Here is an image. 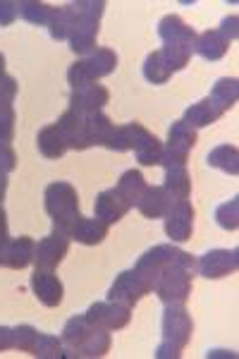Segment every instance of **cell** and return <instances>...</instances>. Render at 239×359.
I'll return each mask as SVG.
<instances>
[{"instance_id": "74e56055", "label": "cell", "mask_w": 239, "mask_h": 359, "mask_svg": "<svg viewBox=\"0 0 239 359\" xmlns=\"http://www.w3.org/2000/svg\"><path fill=\"white\" fill-rule=\"evenodd\" d=\"M186 161H189V154H182V151H175V149L163 147L158 165H163V168H177V165H186Z\"/></svg>"}, {"instance_id": "603a6c76", "label": "cell", "mask_w": 239, "mask_h": 359, "mask_svg": "<svg viewBox=\"0 0 239 359\" xmlns=\"http://www.w3.org/2000/svg\"><path fill=\"white\" fill-rule=\"evenodd\" d=\"M149 184H146V180H144V175L139 170H127V172H122L120 180H118V194L125 199V204L134 208L139 204V199H142V194H144V189H146Z\"/></svg>"}, {"instance_id": "5bb4252c", "label": "cell", "mask_w": 239, "mask_h": 359, "mask_svg": "<svg viewBox=\"0 0 239 359\" xmlns=\"http://www.w3.org/2000/svg\"><path fill=\"white\" fill-rule=\"evenodd\" d=\"M158 36L163 46H179V48H189L194 50L196 36L199 34L194 32L179 15H165L158 22Z\"/></svg>"}, {"instance_id": "cb8c5ba5", "label": "cell", "mask_w": 239, "mask_h": 359, "mask_svg": "<svg viewBox=\"0 0 239 359\" xmlns=\"http://www.w3.org/2000/svg\"><path fill=\"white\" fill-rule=\"evenodd\" d=\"M163 189H165V192L170 194L175 201L189 199L191 177H189V172H186V165L165 168V182H163Z\"/></svg>"}, {"instance_id": "4316f807", "label": "cell", "mask_w": 239, "mask_h": 359, "mask_svg": "<svg viewBox=\"0 0 239 359\" xmlns=\"http://www.w3.org/2000/svg\"><path fill=\"white\" fill-rule=\"evenodd\" d=\"M206 163L211 168H218V170L227 172V175H237L239 172V151L232 144H220L215 147L211 154H208Z\"/></svg>"}, {"instance_id": "4fadbf2b", "label": "cell", "mask_w": 239, "mask_h": 359, "mask_svg": "<svg viewBox=\"0 0 239 359\" xmlns=\"http://www.w3.org/2000/svg\"><path fill=\"white\" fill-rule=\"evenodd\" d=\"M110 101V91L103 84H84L72 89L69 94V111L79 113V115H89L103 111V106Z\"/></svg>"}, {"instance_id": "83f0119b", "label": "cell", "mask_w": 239, "mask_h": 359, "mask_svg": "<svg viewBox=\"0 0 239 359\" xmlns=\"http://www.w3.org/2000/svg\"><path fill=\"white\" fill-rule=\"evenodd\" d=\"M199 137H196V130L189 127L184 120H177L172 123L170 132H168V149H175V151H182V154H189L191 149L196 147Z\"/></svg>"}, {"instance_id": "9c48e42d", "label": "cell", "mask_w": 239, "mask_h": 359, "mask_svg": "<svg viewBox=\"0 0 239 359\" xmlns=\"http://www.w3.org/2000/svg\"><path fill=\"white\" fill-rule=\"evenodd\" d=\"M239 269V249H211L196 262V271L208 278V280H218V278L232 276Z\"/></svg>"}, {"instance_id": "6da1fadb", "label": "cell", "mask_w": 239, "mask_h": 359, "mask_svg": "<svg viewBox=\"0 0 239 359\" xmlns=\"http://www.w3.org/2000/svg\"><path fill=\"white\" fill-rule=\"evenodd\" d=\"M62 345H65V357H106L113 347L110 331L93 326V323L81 316H72L62 328Z\"/></svg>"}, {"instance_id": "9a60e30c", "label": "cell", "mask_w": 239, "mask_h": 359, "mask_svg": "<svg viewBox=\"0 0 239 359\" xmlns=\"http://www.w3.org/2000/svg\"><path fill=\"white\" fill-rule=\"evenodd\" d=\"M32 290L36 294V299L43 306H60L62 297H65V287L62 280L57 278L53 271H41L36 269V273L32 276Z\"/></svg>"}, {"instance_id": "ab89813d", "label": "cell", "mask_w": 239, "mask_h": 359, "mask_svg": "<svg viewBox=\"0 0 239 359\" xmlns=\"http://www.w3.org/2000/svg\"><path fill=\"white\" fill-rule=\"evenodd\" d=\"M17 3L15 0H0V27H10L17 20Z\"/></svg>"}, {"instance_id": "bcb514c9", "label": "cell", "mask_w": 239, "mask_h": 359, "mask_svg": "<svg viewBox=\"0 0 239 359\" xmlns=\"http://www.w3.org/2000/svg\"><path fill=\"white\" fill-rule=\"evenodd\" d=\"M0 77H5V55L0 53Z\"/></svg>"}, {"instance_id": "1f68e13d", "label": "cell", "mask_w": 239, "mask_h": 359, "mask_svg": "<svg viewBox=\"0 0 239 359\" xmlns=\"http://www.w3.org/2000/svg\"><path fill=\"white\" fill-rule=\"evenodd\" d=\"M32 355L39 359H60V357H65V345H62V340L55 338V335L39 331L36 343L32 347Z\"/></svg>"}, {"instance_id": "e575fe53", "label": "cell", "mask_w": 239, "mask_h": 359, "mask_svg": "<svg viewBox=\"0 0 239 359\" xmlns=\"http://www.w3.org/2000/svg\"><path fill=\"white\" fill-rule=\"evenodd\" d=\"M36 335L39 331L29 323H20V326H13V347L15 350L29 352L32 355V347L36 343Z\"/></svg>"}, {"instance_id": "d6a6232c", "label": "cell", "mask_w": 239, "mask_h": 359, "mask_svg": "<svg viewBox=\"0 0 239 359\" xmlns=\"http://www.w3.org/2000/svg\"><path fill=\"white\" fill-rule=\"evenodd\" d=\"M215 223H218L223 230H227V233H235L239 228V199L237 196H232L230 201H225V204H220L215 208Z\"/></svg>"}, {"instance_id": "ba28073f", "label": "cell", "mask_w": 239, "mask_h": 359, "mask_svg": "<svg viewBox=\"0 0 239 359\" xmlns=\"http://www.w3.org/2000/svg\"><path fill=\"white\" fill-rule=\"evenodd\" d=\"M67 249H69V235L65 230L53 228V233L48 237L34 245V264L41 271H55L57 264L67 257Z\"/></svg>"}, {"instance_id": "44dd1931", "label": "cell", "mask_w": 239, "mask_h": 359, "mask_svg": "<svg viewBox=\"0 0 239 359\" xmlns=\"http://www.w3.org/2000/svg\"><path fill=\"white\" fill-rule=\"evenodd\" d=\"M225 115L223 108H218L211 98H203V101H196L191 103L189 108L184 111V123L189 127H194V130H199V127H208L213 123H218L220 118Z\"/></svg>"}, {"instance_id": "30bf717a", "label": "cell", "mask_w": 239, "mask_h": 359, "mask_svg": "<svg viewBox=\"0 0 239 359\" xmlns=\"http://www.w3.org/2000/svg\"><path fill=\"white\" fill-rule=\"evenodd\" d=\"M149 292H151V287L142 280V276H139L134 269H130V271H122V273L113 280L108 299L110 302H118V304H125V306H130V309H134V304Z\"/></svg>"}, {"instance_id": "60d3db41", "label": "cell", "mask_w": 239, "mask_h": 359, "mask_svg": "<svg viewBox=\"0 0 239 359\" xmlns=\"http://www.w3.org/2000/svg\"><path fill=\"white\" fill-rule=\"evenodd\" d=\"M218 32L223 34V36L227 39V41H235L237 39V34H239V20H237V15H230V17H225L223 22H220V27H218Z\"/></svg>"}, {"instance_id": "ee69618b", "label": "cell", "mask_w": 239, "mask_h": 359, "mask_svg": "<svg viewBox=\"0 0 239 359\" xmlns=\"http://www.w3.org/2000/svg\"><path fill=\"white\" fill-rule=\"evenodd\" d=\"M5 194H8V175H5V172H0V206H3Z\"/></svg>"}, {"instance_id": "52a82bcc", "label": "cell", "mask_w": 239, "mask_h": 359, "mask_svg": "<svg viewBox=\"0 0 239 359\" xmlns=\"http://www.w3.org/2000/svg\"><path fill=\"white\" fill-rule=\"evenodd\" d=\"M191 278H194V271L184 266H165L153 292L158 294L163 304H184L191 294Z\"/></svg>"}, {"instance_id": "8fae6325", "label": "cell", "mask_w": 239, "mask_h": 359, "mask_svg": "<svg viewBox=\"0 0 239 359\" xmlns=\"http://www.w3.org/2000/svg\"><path fill=\"white\" fill-rule=\"evenodd\" d=\"M93 326L103 328V331H122V328L130 323L132 318V309L125 304H118V302H96L86 309L84 314Z\"/></svg>"}, {"instance_id": "f35d334b", "label": "cell", "mask_w": 239, "mask_h": 359, "mask_svg": "<svg viewBox=\"0 0 239 359\" xmlns=\"http://www.w3.org/2000/svg\"><path fill=\"white\" fill-rule=\"evenodd\" d=\"M17 168V154L10 144H0V172H13Z\"/></svg>"}, {"instance_id": "ac0fdd59", "label": "cell", "mask_w": 239, "mask_h": 359, "mask_svg": "<svg viewBox=\"0 0 239 359\" xmlns=\"http://www.w3.org/2000/svg\"><path fill=\"white\" fill-rule=\"evenodd\" d=\"M108 228H110V225L98 221L96 216H93V218L79 216V221L72 225V230H69V240L79 242V245H89V247L101 245V242L108 237Z\"/></svg>"}, {"instance_id": "e0dca14e", "label": "cell", "mask_w": 239, "mask_h": 359, "mask_svg": "<svg viewBox=\"0 0 239 359\" xmlns=\"http://www.w3.org/2000/svg\"><path fill=\"white\" fill-rule=\"evenodd\" d=\"M130 206L125 204V199L118 194V189H106L96 196V204H93V216L106 225H115L118 221L127 216Z\"/></svg>"}, {"instance_id": "7402d4cb", "label": "cell", "mask_w": 239, "mask_h": 359, "mask_svg": "<svg viewBox=\"0 0 239 359\" xmlns=\"http://www.w3.org/2000/svg\"><path fill=\"white\" fill-rule=\"evenodd\" d=\"M227 48H230V41H227L218 29H208V32L199 34L194 43V53H199L203 60H211V62L225 57Z\"/></svg>"}, {"instance_id": "2e32d148", "label": "cell", "mask_w": 239, "mask_h": 359, "mask_svg": "<svg viewBox=\"0 0 239 359\" xmlns=\"http://www.w3.org/2000/svg\"><path fill=\"white\" fill-rule=\"evenodd\" d=\"M57 130H60L62 139H65L67 149H74V151H84V149H91L89 144V135H86V123L84 115L74 113V111H65L57 120Z\"/></svg>"}, {"instance_id": "484cf974", "label": "cell", "mask_w": 239, "mask_h": 359, "mask_svg": "<svg viewBox=\"0 0 239 359\" xmlns=\"http://www.w3.org/2000/svg\"><path fill=\"white\" fill-rule=\"evenodd\" d=\"M17 13L25 17L29 25L48 27L50 20H53L55 8L48 3H39V0H20V3H17Z\"/></svg>"}, {"instance_id": "8d00e7d4", "label": "cell", "mask_w": 239, "mask_h": 359, "mask_svg": "<svg viewBox=\"0 0 239 359\" xmlns=\"http://www.w3.org/2000/svg\"><path fill=\"white\" fill-rule=\"evenodd\" d=\"M161 154H163V142H161L158 137H153L151 142H146V144H144V147L137 151V161H139L142 165H158Z\"/></svg>"}, {"instance_id": "7a4b0ae2", "label": "cell", "mask_w": 239, "mask_h": 359, "mask_svg": "<svg viewBox=\"0 0 239 359\" xmlns=\"http://www.w3.org/2000/svg\"><path fill=\"white\" fill-rule=\"evenodd\" d=\"M72 15V29H69V48L79 55H89L96 50L98 27L101 17L106 13L103 0H77V3L65 5Z\"/></svg>"}, {"instance_id": "f6af8a7d", "label": "cell", "mask_w": 239, "mask_h": 359, "mask_svg": "<svg viewBox=\"0 0 239 359\" xmlns=\"http://www.w3.org/2000/svg\"><path fill=\"white\" fill-rule=\"evenodd\" d=\"M5 245H8V240H0V266H3V259H5Z\"/></svg>"}, {"instance_id": "d590c367", "label": "cell", "mask_w": 239, "mask_h": 359, "mask_svg": "<svg viewBox=\"0 0 239 359\" xmlns=\"http://www.w3.org/2000/svg\"><path fill=\"white\" fill-rule=\"evenodd\" d=\"M15 120L13 103H0V144H10L15 139Z\"/></svg>"}, {"instance_id": "277c9868", "label": "cell", "mask_w": 239, "mask_h": 359, "mask_svg": "<svg viewBox=\"0 0 239 359\" xmlns=\"http://www.w3.org/2000/svg\"><path fill=\"white\" fill-rule=\"evenodd\" d=\"M165 266H184V269H189V271H196V259L191 257L189 252L177 249L175 245H156L137 259L134 271L142 276V280L146 283L151 287V292H153L156 283H158Z\"/></svg>"}, {"instance_id": "7bdbcfd3", "label": "cell", "mask_w": 239, "mask_h": 359, "mask_svg": "<svg viewBox=\"0 0 239 359\" xmlns=\"http://www.w3.org/2000/svg\"><path fill=\"white\" fill-rule=\"evenodd\" d=\"M0 240H10V235H8V216H5L3 206H0Z\"/></svg>"}, {"instance_id": "3957f363", "label": "cell", "mask_w": 239, "mask_h": 359, "mask_svg": "<svg viewBox=\"0 0 239 359\" xmlns=\"http://www.w3.org/2000/svg\"><path fill=\"white\" fill-rule=\"evenodd\" d=\"M161 345L156 347V357L158 359H177L182 357L184 347L189 345L191 335H194V321L191 314L186 311L184 304H165L161 321Z\"/></svg>"}, {"instance_id": "f1b7e54d", "label": "cell", "mask_w": 239, "mask_h": 359, "mask_svg": "<svg viewBox=\"0 0 239 359\" xmlns=\"http://www.w3.org/2000/svg\"><path fill=\"white\" fill-rule=\"evenodd\" d=\"M211 101L215 103L218 108H223V111L227 113L230 108L237 106V98H239V82L235 77H223L218 79V82L213 84L211 89Z\"/></svg>"}, {"instance_id": "836d02e7", "label": "cell", "mask_w": 239, "mask_h": 359, "mask_svg": "<svg viewBox=\"0 0 239 359\" xmlns=\"http://www.w3.org/2000/svg\"><path fill=\"white\" fill-rule=\"evenodd\" d=\"M69 29H72V15L67 8H55L53 20L48 25V32L55 41H67L69 39Z\"/></svg>"}, {"instance_id": "8992f818", "label": "cell", "mask_w": 239, "mask_h": 359, "mask_svg": "<svg viewBox=\"0 0 239 359\" xmlns=\"http://www.w3.org/2000/svg\"><path fill=\"white\" fill-rule=\"evenodd\" d=\"M118 67V55L110 48H96L81 60L72 62V67L67 69V82L72 84V89L84 84H93L96 79L108 77Z\"/></svg>"}, {"instance_id": "ffe728a7", "label": "cell", "mask_w": 239, "mask_h": 359, "mask_svg": "<svg viewBox=\"0 0 239 359\" xmlns=\"http://www.w3.org/2000/svg\"><path fill=\"white\" fill-rule=\"evenodd\" d=\"M34 245H36V242H34L32 237H15V240H8L3 266L15 269V271L27 269V266L34 262Z\"/></svg>"}, {"instance_id": "b9f144b4", "label": "cell", "mask_w": 239, "mask_h": 359, "mask_svg": "<svg viewBox=\"0 0 239 359\" xmlns=\"http://www.w3.org/2000/svg\"><path fill=\"white\" fill-rule=\"evenodd\" d=\"M13 350V328L0 326V352Z\"/></svg>"}, {"instance_id": "4dcf8cb0", "label": "cell", "mask_w": 239, "mask_h": 359, "mask_svg": "<svg viewBox=\"0 0 239 359\" xmlns=\"http://www.w3.org/2000/svg\"><path fill=\"white\" fill-rule=\"evenodd\" d=\"M144 77H146V82H151V84H165L168 79L172 77V69L168 67L161 48L153 50V53H149V57L144 60Z\"/></svg>"}, {"instance_id": "d6986e66", "label": "cell", "mask_w": 239, "mask_h": 359, "mask_svg": "<svg viewBox=\"0 0 239 359\" xmlns=\"http://www.w3.org/2000/svg\"><path fill=\"white\" fill-rule=\"evenodd\" d=\"M172 201L175 199L163 187H146L142 194V199H139L137 208L142 211L144 218L156 221V218H165V213H168V208L172 206Z\"/></svg>"}, {"instance_id": "f546056e", "label": "cell", "mask_w": 239, "mask_h": 359, "mask_svg": "<svg viewBox=\"0 0 239 359\" xmlns=\"http://www.w3.org/2000/svg\"><path fill=\"white\" fill-rule=\"evenodd\" d=\"M84 123H86V135H89V144H91V147H103L108 132L113 130V123H110L108 115L103 113V111L89 113V115H84Z\"/></svg>"}, {"instance_id": "7c38bea8", "label": "cell", "mask_w": 239, "mask_h": 359, "mask_svg": "<svg viewBox=\"0 0 239 359\" xmlns=\"http://www.w3.org/2000/svg\"><path fill=\"white\" fill-rule=\"evenodd\" d=\"M194 233V206L189 199L172 201V206L165 213V235L170 242H186Z\"/></svg>"}, {"instance_id": "d4e9b609", "label": "cell", "mask_w": 239, "mask_h": 359, "mask_svg": "<svg viewBox=\"0 0 239 359\" xmlns=\"http://www.w3.org/2000/svg\"><path fill=\"white\" fill-rule=\"evenodd\" d=\"M36 147H39V151L46 156V158H62L67 151V144H65V139H62L60 135V130H57V125H48V127H43V130L39 132V137H36Z\"/></svg>"}, {"instance_id": "5b68a950", "label": "cell", "mask_w": 239, "mask_h": 359, "mask_svg": "<svg viewBox=\"0 0 239 359\" xmlns=\"http://www.w3.org/2000/svg\"><path fill=\"white\" fill-rule=\"evenodd\" d=\"M43 206L46 213L53 218V228L65 230L69 235L72 225L79 221V196L77 189L69 182H53L43 192Z\"/></svg>"}]
</instances>
